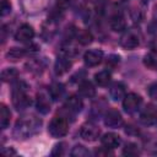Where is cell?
Returning <instances> with one entry per match:
<instances>
[{"mask_svg": "<svg viewBox=\"0 0 157 157\" xmlns=\"http://www.w3.org/2000/svg\"><path fill=\"white\" fill-rule=\"evenodd\" d=\"M40 124H42L40 119L36 118L34 115L22 117L16 121V125H15V129H13V136L17 140L28 139L39 130Z\"/></svg>", "mask_w": 157, "mask_h": 157, "instance_id": "6da1fadb", "label": "cell"}, {"mask_svg": "<svg viewBox=\"0 0 157 157\" xmlns=\"http://www.w3.org/2000/svg\"><path fill=\"white\" fill-rule=\"evenodd\" d=\"M12 104L17 110H23L31 104V98L27 94V85L17 82L12 88Z\"/></svg>", "mask_w": 157, "mask_h": 157, "instance_id": "7a4b0ae2", "label": "cell"}, {"mask_svg": "<svg viewBox=\"0 0 157 157\" xmlns=\"http://www.w3.org/2000/svg\"><path fill=\"white\" fill-rule=\"evenodd\" d=\"M48 131L53 137H63L67 134L69 131V124L65 118L61 117H54L49 125H48Z\"/></svg>", "mask_w": 157, "mask_h": 157, "instance_id": "3957f363", "label": "cell"}, {"mask_svg": "<svg viewBox=\"0 0 157 157\" xmlns=\"http://www.w3.org/2000/svg\"><path fill=\"white\" fill-rule=\"evenodd\" d=\"M141 104H142V98L137 93L131 92V93L125 94V97L123 98V108L129 114H132V113L137 112L140 109Z\"/></svg>", "mask_w": 157, "mask_h": 157, "instance_id": "277c9868", "label": "cell"}, {"mask_svg": "<svg viewBox=\"0 0 157 157\" xmlns=\"http://www.w3.org/2000/svg\"><path fill=\"white\" fill-rule=\"evenodd\" d=\"M140 44V36L135 29H126L120 38V45L125 49H135Z\"/></svg>", "mask_w": 157, "mask_h": 157, "instance_id": "5b68a950", "label": "cell"}, {"mask_svg": "<svg viewBox=\"0 0 157 157\" xmlns=\"http://www.w3.org/2000/svg\"><path fill=\"white\" fill-rule=\"evenodd\" d=\"M99 134H101V130L92 123H86L81 126V130H80V135L81 137L85 140V141H88V142H92V141H96L98 137H99Z\"/></svg>", "mask_w": 157, "mask_h": 157, "instance_id": "8992f818", "label": "cell"}, {"mask_svg": "<svg viewBox=\"0 0 157 157\" xmlns=\"http://www.w3.org/2000/svg\"><path fill=\"white\" fill-rule=\"evenodd\" d=\"M104 124L109 128H120L123 125V117L117 109H109L104 115Z\"/></svg>", "mask_w": 157, "mask_h": 157, "instance_id": "52a82bcc", "label": "cell"}, {"mask_svg": "<svg viewBox=\"0 0 157 157\" xmlns=\"http://www.w3.org/2000/svg\"><path fill=\"white\" fill-rule=\"evenodd\" d=\"M33 37H34V29L32 26H29L27 23L21 25L15 33V39L17 42H22V43L31 40Z\"/></svg>", "mask_w": 157, "mask_h": 157, "instance_id": "ba28073f", "label": "cell"}, {"mask_svg": "<svg viewBox=\"0 0 157 157\" xmlns=\"http://www.w3.org/2000/svg\"><path fill=\"white\" fill-rule=\"evenodd\" d=\"M140 120L145 124V125H151V124H155L157 121V109L155 108V105L152 104H147L141 114H140Z\"/></svg>", "mask_w": 157, "mask_h": 157, "instance_id": "9c48e42d", "label": "cell"}, {"mask_svg": "<svg viewBox=\"0 0 157 157\" xmlns=\"http://www.w3.org/2000/svg\"><path fill=\"white\" fill-rule=\"evenodd\" d=\"M103 60V52L98 49L87 50L83 55V61L87 66H97Z\"/></svg>", "mask_w": 157, "mask_h": 157, "instance_id": "30bf717a", "label": "cell"}, {"mask_svg": "<svg viewBox=\"0 0 157 157\" xmlns=\"http://www.w3.org/2000/svg\"><path fill=\"white\" fill-rule=\"evenodd\" d=\"M101 141H102V145L104 147L109 148V150H114V148L119 147L120 144H121L120 136L117 135V134H114V132H107V134H104L103 137L101 139Z\"/></svg>", "mask_w": 157, "mask_h": 157, "instance_id": "8fae6325", "label": "cell"}, {"mask_svg": "<svg viewBox=\"0 0 157 157\" xmlns=\"http://www.w3.org/2000/svg\"><path fill=\"white\" fill-rule=\"evenodd\" d=\"M71 67V61L69 60V58L66 56H61V58H58L56 61H55V65H54V71L58 76H61L64 74H66Z\"/></svg>", "mask_w": 157, "mask_h": 157, "instance_id": "7c38bea8", "label": "cell"}, {"mask_svg": "<svg viewBox=\"0 0 157 157\" xmlns=\"http://www.w3.org/2000/svg\"><path fill=\"white\" fill-rule=\"evenodd\" d=\"M109 94L113 101H121L125 97V86L123 82H114L109 88Z\"/></svg>", "mask_w": 157, "mask_h": 157, "instance_id": "4fadbf2b", "label": "cell"}, {"mask_svg": "<svg viewBox=\"0 0 157 157\" xmlns=\"http://www.w3.org/2000/svg\"><path fill=\"white\" fill-rule=\"evenodd\" d=\"M36 107H37V110L42 114H47L49 110H50V102H49V98L43 94V93H38L37 94V99H36Z\"/></svg>", "mask_w": 157, "mask_h": 157, "instance_id": "5bb4252c", "label": "cell"}, {"mask_svg": "<svg viewBox=\"0 0 157 157\" xmlns=\"http://www.w3.org/2000/svg\"><path fill=\"white\" fill-rule=\"evenodd\" d=\"M65 105H66V108H67L70 112L77 113V112H80V110L82 109L83 103H82V99H81L78 96L72 94V96L67 97V99H66V102H65Z\"/></svg>", "mask_w": 157, "mask_h": 157, "instance_id": "9a60e30c", "label": "cell"}, {"mask_svg": "<svg viewBox=\"0 0 157 157\" xmlns=\"http://www.w3.org/2000/svg\"><path fill=\"white\" fill-rule=\"evenodd\" d=\"M78 92H80V94L83 96V97L92 98V97H94V94H96V88H94V86H93V83H92L91 81L85 80V81H82V82L78 85Z\"/></svg>", "mask_w": 157, "mask_h": 157, "instance_id": "2e32d148", "label": "cell"}, {"mask_svg": "<svg viewBox=\"0 0 157 157\" xmlns=\"http://www.w3.org/2000/svg\"><path fill=\"white\" fill-rule=\"evenodd\" d=\"M109 25H110L112 29L115 31V32H121L126 27L125 20H124L123 15H120V13H117V15L112 16L110 17V21H109Z\"/></svg>", "mask_w": 157, "mask_h": 157, "instance_id": "e0dca14e", "label": "cell"}, {"mask_svg": "<svg viewBox=\"0 0 157 157\" xmlns=\"http://www.w3.org/2000/svg\"><path fill=\"white\" fill-rule=\"evenodd\" d=\"M65 92V88H64V85L60 83V82H53L50 86H49V94L53 99H59L63 97Z\"/></svg>", "mask_w": 157, "mask_h": 157, "instance_id": "ac0fdd59", "label": "cell"}, {"mask_svg": "<svg viewBox=\"0 0 157 157\" xmlns=\"http://www.w3.org/2000/svg\"><path fill=\"white\" fill-rule=\"evenodd\" d=\"M10 118H11V113H10L9 108L5 104H1L0 105V126L2 130H5L9 126Z\"/></svg>", "mask_w": 157, "mask_h": 157, "instance_id": "d6986e66", "label": "cell"}, {"mask_svg": "<svg viewBox=\"0 0 157 157\" xmlns=\"http://www.w3.org/2000/svg\"><path fill=\"white\" fill-rule=\"evenodd\" d=\"M110 78H112V75L108 70H102L99 72H97L94 75V81L98 86H107L109 82H110Z\"/></svg>", "mask_w": 157, "mask_h": 157, "instance_id": "ffe728a7", "label": "cell"}, {"mask_svg": "<svg viewBox=\"0 0 157 157\" xmlns=\"http://www.w3.org/2000/svg\"><path fill=\"white\" fill-rule=\"evenodd\" d=\"M144 64L151 70H157V53L150 52L148 54H146L144 58Z\"/></svg>", "mask_w": 157, "mask_h": 157, "instance_id": "44dd1931", "label": "cell"}, {"mask_svg": "<svg viewBox=\"0 0 157 157\" xmlns=\"http://www.w3.org/2000/svg\"><path fill=\"white\" fill-rule=\"evenodd\" d=\"M17 76H18V72L13 67H7V69L2 70V72H1V80L4 82H10V81L15 80Z\"/></svg>", "mask_w": 157, "mask_h": 157, "instance_id": "7402d4cb", "label": "cell"}, {"mask_svg": "<svg viewBox=\"0 0 157 157\" xmlns=\"http://www.w3.org/2000/svg\"><path fill=\"white\" fill-rule=\"evenodd\" d=\"M26 67H27L28 71H31V72H33V74H40V72L43 71L44 65H43L42 61H39V60H31V61H28V63L26 64Z\"/></svg>", "mask_w": 157, "mask_h": 157, "instance_id": "603a6c76", "label": "cell"}, {"mask_svg": "<svg viewBox=\"0 0 157 157\" xmlns=\"http://www.w3.org/2000/svg\"><path fill=\"white\" fill-rule=\"evenodd\" d=\"M92 34H91V32H88V31H86V29H83V31H80V33L77 34V40L82 44V45H87V44H90L91 42H92Z\"/></svg>", "mask_w": 157, "mask_h": 157, "instance_id": "cb8c5ba5", "label": "cell"}, {"mask_svg": "<svg viewBox=\"0 0 157 157\" xmlns=\"http://www.w3.org/2000/svg\"><path fill=\"white\" fill-rule=\"evenodd\" d=\"M88 155H90V151L82 145H76L71 150V156L74 157H87Z\"/></svg>", "mask_w": 157, "mask_h": 157, "instance_id": "d4e9b609", "label": "cell"}, {"mask_svg": "<svg viewBox=\"0 0 157 157\" xmlns=\"http://www.w3.org/2000/svg\"><path fill=\"white\" fill-rule=\"evenodd\" d=\"M6 55H7V58H9L10 60L16 61V60H18L21 56L25 55V50L21 49V48H11V49L7 52Z\"/></svg>", "mask_w": 157, "mask_h": 157, "instance_id": "484cf974", "label": "cell"}, {"mask_svg": "<svg viewBox=\"0 0 157 157\" xmlns=\"http://www.w3.org/2000/svg\"><path fill=\"white\" fill-rule=\"evenodd\" d=\"M140 153L139 151V147L137 145L130 142V144H126V146L123 148V155L124 156H137Z\"/></svg>", "mask_w": 157, "mask_h": 157, "instance_id": "4316f807", "label": "cell"}, {"mask_svg": "<svg viewBox=\"0 0 157 157\" xmlns=\"http://www.w3.org/2000/svg\"><path fill=\"white\" fill-rule=\"evenodd\" d=\"M11 11V4L7 0H1V16H6Z\"/></svg>", "mask_w": 157, "mask_h": 157, "instance_id": "83f0119b", "label": "cell"}, {"mask_svg": "<svg viewBox=\"0 0 157 157\" xmlns=\"http://www.w3.org/2000/svg\"><path fill=\"white\" fill-rule=\"evenodd\" d=\"M64 146H65L64 142H60V144L55 145V147H54L52 155H53V156H61V155H64Z\"/></svg>", "mask_w": 157, "mask_h": 157, "instance_id": "f1b7e54d", "label": "cell"}, {"mask_svg": "<svg viewBox=\"0 0 157 157\" xmlns=\"http://www.w3.org/2000/svg\"><path fill=\"white\" fill-rule=\"evenodd\" d=\"M148 32L152 33V34H157V20L152 21V22L148 25Z\"/></svg>", "mask_w": 157, "mask_h": 157, "instance_id": "f546056e", "label": "cell"}, {"mask_svg": "<svg viewBox=\"0 0 157 157\" xmlns=\"http://www.w3.org/2000/svg\"><path fill=\"white\" fill-rule=\"evenodd\" d=\"M148 94H150L152 98H156V99H157V83H156V85H152V86L148 88Z\"/></svg>", "mask_w": 157, "mask_h": 157, "instance_id": "4dcf8cb0", "label": "cell"}, {"mask_svg": "<svg viewBox=\"0 0 157 157\" xmlns=\"http://www.w3.org/2000/svg\"><path fill=\"white\" fill-rule=\"evenodd\" d=\"M70 4V0H58V7L65 10Z\"/></svg>", "mask_w": 157, "mask_h": 157, "instance_id": "1f68e13d", "label": "cell"}, {"mask_svg": "<svg viewBox=\"0 0 157 157\" xmlns=\"http://www.w3.org/2000/svg\"><path fill=\"white\" fill-rule=\"evenodd\" d=\"M117 63H119V56H117V55H112V56H109V59H108V61H107L108 65L113 64V66H114Z\"/></svg>", "mask_w": 157, "mask_h": 157, "instance_id": "d6a6232c", "label": "cell"}, {"mask_svg": "<svg viewBox=\"0 0 157 157\" xmlns=\"http://www.w3.org/2000/svg\"><path fill=\"white\" fill-rule=\"evenodd\" d=\"M156 10H157V7H156ZM156 12H157V11H156Z\"/></svg>", "mask_w": 157, "mask_h": 157, "instance_id": "836d02e7", "label": "cell"}]
</instances>
